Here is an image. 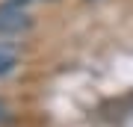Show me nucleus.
I'll return each mask as SVG.
<instances>
[{"label":"nucleus","mask_w":133,"mask_h":127,"mask_svg":"<svg viewBox=\"0 0 133 127\" xmlns=\"http://www.w3.org/2000/svg\"><path fill=\"white\" fill-rule=\"evenodd\" d=\"M33 30V15L21 6H0V36H24Z\"/></svg>","instance_id":"1"},{"label":"nucleus","mask_w":133,"mask_h":127,"mask_svg":"<svg viewBox=\"0 0 133 127\" xmlns=\"http://www.w3.org/2000/svg\"><path fill=\"white\" fill-rule=\"evenodd\" d=\"M15 68H18V53H15V50H9V47H3V44H0V77L12 74Z\"/></svg>","instance_id":"2"},{"label":"nucleus","mask_w":133,"mask_h":127,"mask_svg":"<svg viewBox=\"0 0 133 127\" xmlns=\"http://www.w3.org/2000/svg\"><path fill=\"white\" fill-rule=\"evenodd\" d=\"M3 115H6V112H3V106H0V121H3Z\"/></svg>","instance_id":"3"},{"label":"nucleus","mask_w":133,"mask_h":127,"mask_svg":"<svg viewBox=\"0 0 133 127\" xmlns=\"http://www.w3.org/2000/svg\"><path fill=\"white\" fill-rule=\"evenodd\" d=\"M86 3H95V0H86Z\"/></svg>","instance_id":"4"}]
</instances>
